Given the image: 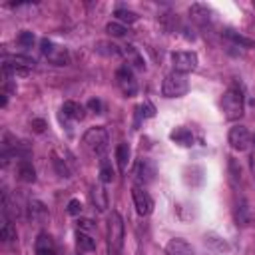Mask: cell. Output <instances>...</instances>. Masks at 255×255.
<instances>
[{"instance_id": "603a6c76", "label": "cell", "mask_w": 255, "mask_h": 255, "mask_svg": "<svg viewBox=\"0 0 255 255\" xmlns=\"http://www.w3.org/2000/svg\"><path fill=\"white\" fill-rule=\"evenodd\" d=\"M96 52L98 54H104V56H120L122 54V48L112 44V42H98L96 44Z\"/></svg>"}, {"instance_id": "f546056e", "label": "cell", "mask_w": 255, "mask_h": 255, "mask_svg": "<svg viewBox=\"0 0 255 255\" xmlns=\"http://www.w3.org/2000/svg\"><path fill=\"white\" fill-rule=\"evenodd\" d=\"M153 116V106L149 102H145L143 106L137 108V118H151Z\"/></svg>"}, {"instance_id": "484cf974", "label": "cell", "mask_w": 255, "mask_h": 255, "mask_svg": "<svg viewBox=\"0 0 255 255\" xmlns=\"http://www.w3.org/2000/svg\"><path fill=\"white\" fill-rule=\"evenodd\" d=\"M114 16H116L118 20H122V22H128V24H133V22L137 20V14L131 12V10H126V8H118Z\"/></svg>"}, {"instance_id": "ba28073f", "label": "cell", "mask_w": 255, "mask_h": 255, "mask_svg": "<svg viewBox=\"0 0 255 255\" xmlns=\"http://www.w3.org/2000/svg\"><path fill=\"white\" fill-rule=\"evenodd\" d=\"M227 139H229V143H231V147H233L235 151H247V149L251 147V141H253L251 131H249L245 126H233V128L229 129Z\"/></svg>"}, {"instance_id": "4dcf8cb0", "label": "cell", "mask_w": 255, "mask_h": 255, "mask_svg": "<svg viewBox=\"0 0 255 255\" xmlns=\"http://www.w3.org/2000/svg\"><path fill=\"white\" fill-rule=\"evenodd\" d=\"M82 209H84V205L80 203V199H70V203H68V213L70 215H80Z\"/></svg>"}, {"instance_id": "e0dca14e", "label": "cell", "mask_w": 255, "mask_h": 255, "mask_svg": "<svg viewBox=\"0 0 255 255\" xmlns=\"http://www.w3.org/2000/svg\"><path fill=\"white\" fill-rule=\"evenodd\" d=\"M205 245H207L211 251H215V253H227V251H229V243H227L223 237L213 235V233L205 235Z\"/></svg>"}, {"instance_id": "8fae6325", "label": "cell", "mask_w": 255, "mask_h": 255, "mask_svg": "<svg viewBox=\"0 0 255 255\" xmlns=\"http://www.w3.org/2000/svg\"><path fill=\"white\" fill-rule=\"evenodd\" d=\"M34 253L36 255H58L56 243L48 233H40L34 241Z\"/></svg>"}, {"instance_id": "5b68a950", "label": "cell", "mask_w": 255, "mask_h": 255, "mask_svg": "<svg viewBox=\"0 0 255 255\" xmlns=\"http://www.w3.org/2000/svg\"><path fill=\"white\" fill-rule=\"evenodd\" d=\"M40 50H42V54L48 58V62H52L54 66H68L70 64V54H68V50L66 48H62V46H56V44H52L50 40H42L40 42Z\"/></svg>"}, {"instance_id": "6da1fadb", "label": "cell", "mask_w": 255, "mask_h": 255, "mask_svg": "<svg viewBox=\"0 0 255 255\" xmlns=\"http://www.w3.org/2000/svg\"><path fill=\"white\" fill-rule=\"evenodd\" d=\"M124 245V219L118 211H112L108 219V247L110 255H120Z\"/></svg>"}, {"instance_id": "d4e9b609", "label": "cell", "mask_w": 255, "mask_h": 255, "mask_svg": "<svg viewBox=\"0 0 255 255\" xmlns=\"http://www.w3.org/2000/svg\"><path fill=\"white\" fill-rule=\"evenodd\" d=\"M0 239H2L4 243H10V241L16 239V227H14L8 219H4V225H2V229H0Z\"/></svg>"}, {"instance_id": "d6986e66", "label": "cell", "mask_w": 255, "mask_h": 255, "mask_svg": "<svg viewBox=\"0 0 255 255\" xmlns=\"http://www.w3.org/2000/svg\"><path fill=\"white\" fill-rule=\"evenodd\" d=\"M116 161H118V169L124 173L128 169V161H129V145L128 143H120L116 147Z\"/></svg>"}, {"instance_id": "4fadbf2b", "label": "cell", "mask_w": 255, "mask_h": 255, "mask_svg": "<svg viewBox=\"0 0 255 255\" xmlns=\"http://www.w3.org/2000/svg\"><path fill=\"white\" fill-rule=\"evenodd\" d=\"M235 221H237V225H241V227H247V225L253 221V211H251L247 199H239V203H237V207H235Z\"/></svg>"}, {"instance_id": "52a82bcc", "label": "cell", "mask_w": 255, "mask_h": 255, "mask_svg": "<svg viewBox=\"0 0 255 255\" xmlns=\"http://www.w3.org/2000/svg\"><path fill=\"white\" fill-rule=\"evenodd\" d=\"M116 82H118V88L122 90L124 96L131 98L137 94V82L133 78V72L129 66H122L116 70Z\"/></svg>"}, {"instance_id": "3957f363", "label": "cell", "mask_w": 255, "mask_h": 255, "mask_svg": "<svg viewBox=\"0 0 255 255\" xmlns=\"http://www.w3.org/2000/svg\"><path fill=\"white\" fill-rule=\"evenodd\" d=\"M84 143H86V147H88L94 155H104V153L108 151V145H110L108 129L102 128V126L90 128V129L84 133Z\"/></svg>"}, {"instance_id": "30bf717a", "label": "cell", "mask_w": 255, "mask_h": 255, "mask_svg": "<svg viewBox=\"0 0 255 255\" xmlns=\"http://www.w3.org/2000/svg\"><path fill=\"white\" fill-rule=\"evenodd\" d=\"M133 175H135L137 185H141V187L151 183L155 179V165H153V161L151 159H139L137 165H135Z\"/></svg>"}, {"instance_id": "cb8c5ba5", "label": "cell", "mask_w": 255, "mask_h": 255, "mask_svg": "<svg viewBox=\"0 0 255 255\" xmlns=\"http://www.w3.org/2000/svg\"><path fill=\"white\" fill-rule=\"evenodd\" d=\"M114 167H112V163L108 161V159H102V163H100V181L102 183H110L112 179H114Z\"/></svg>"}, {"instance_id": "836d02e7", "label": "cell", "mask_w": 255, "mask_h": 255, "mask_svg": "<svg viewBox=\"0 0 255 255\" xmlns=\"http://www.w3.org/2000/svg\"><path fill=\"white\" fill-rule=\"evenodd\" d=\"M54 163H56V167H58V171H60V175H62V177H70L68 167H66V165H62V161H60V159H54Z\"/></svg>"}, {"instance_id": "8992f818", "label": "cell", "mask_w": 255, "mask_h": 255, "mask_svg": "<svg viewBox=\"0 0 255 255\" xmlns=\"http://www.w3.org/2000/svg\"><path fill=\"white\" fill-rule=\"evenodd\" d=\"M171 64H173V72H179V74L193 72L197 68V54L191 52V50L173 52L171 54Z\"/></svg>"}, {"instance_id": "9c48e42d", "label": "cell", "mask_w": 255, "mask_h": 255, "mask_svg": "<svg viewBox=\"0 0 255 255\" xmlns=\"http://www.w3.org/2000/svg\"><path fill=\"white\" fill-rule=\"evenodd\" d=\"M131 197H133L135 211L139 215H149L153 211V199H151V195L141 185H133L131 187Z\"/></svg>"}, {"instance_id": "83f0119b", "label": "cell", "mask_w": 255, "mask_h": 255, "mask_svg": "<svg viewBox=\"0 0 255 255\" xmlns=\"http://www.w3.org/2000/svg\"><path fill=\"white\" fill-rule=\"evenodd\" d=\"M106 30H108L110 36H126V34L129 32L124 24H118V22H110V24L106 26Z\"/></svg>"}, {"instance_id": "9a60e30c", "label": "cell", "mask_w": 255, "mask_h": 255, "mask_svg": "<svg viewBox=\"0 0 255 255\" xmlns=\"http://www.w3.org/2000/svg\"><path fill=\"white\" fill-rule=\"evenodd\" d=\"M16 173H18V179L24 181V183H34L36 181V169L28 159H20L18 161Z\"/></svg>"}, {"instance_id": "5bb4252c", "label": "cell", "mask_w": 255, "mask_h": 255, "mask_svg": "<svg viewBox=\"0 0 255 255\" xmlns=\"http://www.w3.org/2000/svg\"><path fill=\"white\" fill-rule=\"evenodd\" d=\"M62 114H64V118H70V120L80 122V120H84V116H86V108H84L82 104H78V102L68 100V102H64V106H62Z\"/></svg>"}, {"instance_id": "ac0fdd59", "label": "cell", "mask_w": 255, "mask_h": 255, "mask_svg": "<svg viewBox=\"0 0 255 255\" xmlns=\"http://www.w3.org/2000/svg\"><path fill=\"white\" fill-rule=\"evenodd\" d=\"M175 143H179V145H183V147H189V145H193V135H191V131L187 129V128H175L173 131H171V135H169Z\"/></svg>"}, {"instance_id": "7c38bea8", "label": "cell", "mask_w": 255, "mask_h": 255, "mask_svg": "<svg viewBox=\"0 0 255 255\" xmlns=\"http://www.w3.org/2000/svg\"><path fill=\"white\" fill-rule=\"evenodd\" d=\"M165 253H167V255H195L191 243H187V241L181 239V237L169 239L167 245H165Z\"/></svg>"}, {"instance_id": "2e32d148", "label": "cell", "mask_w": 255, "mask_h": 255, "mask_svg": "<svg viewBox=\"0 0 255 255\" xmlns=\"http://www.w3.org/2000/svg\"><path fill=\"white\" fill-rule=\"evenodd\" d=\"M122 54L126 56V60H128L129 68H131V66H133V68H137V70H143V68H145L143 58L139 56V52H137L133 46H124V48H122Z\"/></svg>"}, {"instance_id": "7402d4cb", "label": "cell", "mask_w": 255, "mask_h": 255, "mask_svg": "<svg viewBox=\"0 0 255 255\" xmlns=\"http://www.w3.org/2000/svg\"><path fill=\"white\" fill-rule=\"evenodd\" d=\"M223 36L229 38V40H233L235 44H239V46H243V48H255V42H253L251 38H247V36H243V34H237V32L231 30V28H227V30L223 32Z\"/></svg>"}, {"instance_id": "1f68e13d", "label": "cell", "mask_w": 255, "mask_h": 255, "mask_svg": "<svg viewBox=\"0 0 255 255\" xmlns=\"http://www.w3.org/2000/svg\"><path fill=\"white\" fill-rule=\"evenodd\" d=\"M88 108H90L92 112L100 114V112H102V102H100V100H96V98H92V100L88 102Z\"/></svg>"}, {"instance_id": "7a4b0ae2", "label": "cell", "mask_w": 255, "mask_h": 255, "mask_svg": "<svg viewBox=\"0 0 255 255\" xmlns=\"http://www.w3.org/2000/svg\"><path fill=\"white\" fill-rule=\"evenodd\" d=\"M221 108L227 120H239L243 116V92L231 86L221 98Z\"/></svg>"}, {"instance_id": "4316f807", "label": "cell", "mask_w": 255, "mask_h": 255, "mask_svg": "<svg viewBox=\"0 0 255 255\" xmlns=\"http://www.w3.org/2000/svg\"><path fill=\"white\" fill-rule=\"evenodd\" d=\"M34 40H36V36H34L30 30H24V32H20V34H18V38H16V42H18L22 48H32Z\"/></svg>"}, {"instance_id": "e575fe53", "label": "cell", "mask_w": 255, "mask_h": 255, "mask_svg": "<svg viewBox=\"0 0 255 255\" xmlns=\"http://www.w3.org/2000/svg\"><path fill=\"white\" fill-rule=\"evenodd\" d=\"M32 128H34V131L42 133V131H44V128H46V124H44L42 120H32Z\"/></svg>"}, {"instance_id": "d6a6232c", "label": "cell", "mask_w": 255, "mask_h": 255, "mask_svg": "<svg viewBox=\"0 0 255 255\" xmlns=\"http://www.w3.org/2000/svg\"><path fill=\"white\" fill-rule=\"evenodd\" d=\"M90 229H94V223L90 219H82L78 223V231H90Z\"/></svg>"}, {"instance_id": "277c9868", "label": "cell", "mask_w": 255, "mask_h": 255, "mask_svg": "<svg viewBox=\"0 0 255 255\" xmlns=\"http://www.w3.org/2000/svg\"><path fill=\"white\" fill-rule=\"evenodd\" d=\"M189 90V82H187V76L185 74H179V72H171L163 78V84H161V94L165 98H181L185 96Z\"/></svg>"}, {"instance_id": "f1b7e54d", "label": "cell", "mask_w": 255, "mask_h": 255, "mask_svg": "<svg viewBox=\"0 0 255 255\" xmlns=\"http://www.w3.org/2000/svg\"><path fill=\"white\" fill-rule=\"evenodd\" d=\"M44 215H46L44 203H40V201H30V217H32V219H38V217H44Z\"/></svg>"}, {"instance_id": "ffe728a7", "label": "cell", "mask_w": 255, "mask_h": 255, "mask_svg": "<svg viewBox=\"0 0 255 255\" xmlns=\"http://www.w3.org/2000/svg\"><path fill=\"white\" fill-rule=\"evenodd\" d=\"M76 245H78V251H82V253H92V251L96 249L94 237L88 235L86 231H78V241H76Z\"/></svg>"}, {"instance_id": "44dd1931", "label": "cell", "mask_w": 255, "mask_h": 255, "mask_svg": "<svg viewBox=\"0 0 255 255\" xmlns=\"http://www.w3.org/2000/svg\"><path fill=\"white\" fill-rule=\"evenodd\" d=\"M92 199H94V203H96V207L100 211H106L108 209V191L104 189V185H96L92 189Z\"/></svg>"}]
</instances>
